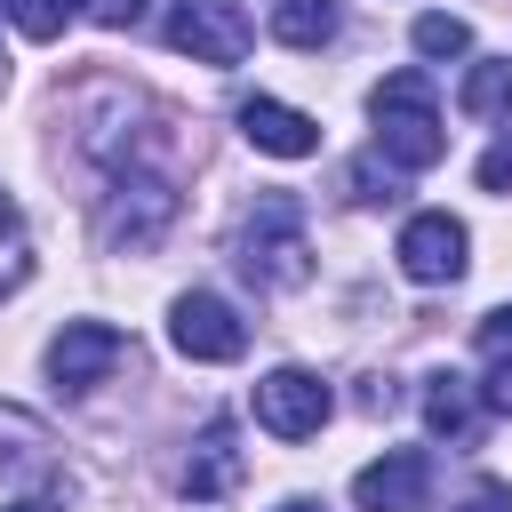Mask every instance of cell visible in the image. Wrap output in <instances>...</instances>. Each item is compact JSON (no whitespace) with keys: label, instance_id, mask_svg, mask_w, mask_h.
Returning a JSON list of instances; mask_svg holds the SVG:
<instances>
[{"label":"cell","instance_id":"277c9868","mask_svg":"<svg viewBox=\"0 0 512 512\" xmlns=\"http://www.w3.org/2000/svg\"><path fill=\"white\" fill-rule=\"evenodd\" d=\"M248 8L240 0H176L168 8V48L192 64H240L248 56Z\"/></svg>","mask_w":512,"mask_h":512},{"label":"cell","instance_id":"cb8c5ba5","mask_svg":"<svg viewBox=\"0 0 512 512\" xmlns=\"http://www.w3.org/2000/svg\"><path fill=\"white\" fill-rule=\"evenodd\" d=\"M8 512H64V504H56V496H16Z\"/></svg>","mask_w":512,"mask_h":512},{"label":"cell","instance_id":"d4e9b609","mask_svg":"<svg viewBox=\"0 0 512 512\" xmlns=\"http://www.w3.org/2000/svg\"><path fill=\"white\" fill-rule=\"evenodd\" d=\"M280 512H328V504H312V496H288V504H280Z\"/></svg>","mask_w":512,"mask_h":512},{"label":"cell","instance_id":"484cf974","mask_svg":"<svg viewBox=\"0 0 512 512\" xmlns=\"http://www.w3.org/2000/svg\"><path fill=\"white\" fill-rule=\"evenodd\" d=\"M0 80H8V64H0Z\"/></svg>","mask_w":512,"mask_h":512},{"label":"cell","instance_id":"ac0fdd59","mask_svg":"<svg viewBox=\"0 0 512 512\" xmlns=\"http://www.w3.org/2000/svg\"><path fill=\"white\" fill-rule=\"evenodd\" d=\"M0 8H8V24H16L24 40H56L64 16H72V0H0Z\"/></svg>","mask_w":512,"mask_h":512},{"label":"cell","instance_id":"603a6c76","mask_svg":"<svg viewBox=\"0 0 512 512\" xmlns=\"http://www.w3.org/2000/svg\"><path fill=\"white\" fill-rule=\"evenodd\" d=\"M480 352L496 360V352H512V304H496L488 320H480Z\"/></svg>","mask_w":512,"mask_h":512},{"label":"cell","instance_id":"5bb4252c","mask_svg":"<svg viewBox=\"0 0 512 512\" xmlns=\"http://www.w3.org/2000/svg\"><path fill=\"white\" fill-rule=\"evenodd\" d=\"M456 104H464L472 120H512V64H504V56L472 64V72H464V88H456Z\"/></svg>","mask_w":512,"mask_h":512},{"label":"cell","instance_id":"9a60e30c","mask_svg":"<svg viewBox=\"0 0 512 512\" xmlns=\"http://www.w3.org/2000/svg\"><path fill=\"white\" fill-rule=\"evenodd\" d=\"M40 464H48V432H40L32 416L0 408V480H24V472H40Z\"/></svg>","mask_w":512,"mask_h":512},{"label":"cell","instance_id":"e0dca14e","mask_svg":"<svg viewBox=\"0 0 512 512\" xmlns=\"http://www.w3.org/2000/svg\"><path fill=\"white\" fill-rule=\"evenodd\" d=\"M408 40H416V56L448 64V56H464V48H472V24H464V16H440V8H432V16H416V32H408Z\"/></svg>","mask_w":512,"mask_h":512},{"label":"cell","instance_id":"7c38bea8","mask_svg":"<svg viewBox=\"0 0 512 512\" xmlns=\"http://www.w3.org/2000/svg\"><path fill=\"white\" fill-rule=\"evenodd\" d=\"M336 24H344L336 0H272V40L280 48H328Z\"/></svg>","mask_w":512,"mask_h":512},{"label":"cell","instance_id":"4fadbf2b","mask_svg":"<svg viewBox=\"0 0 512 512\" xmlns=\"http://www.w3.org/2000/svg\"><path fill=\"white\" fill-rule=\"evenodd\" d=\"M424 424H432L440 440H472V384L440 368V376L424 384Z\"/></svg>","mask_w":512,"mask_h":512},{"label":"cell","instance_id":"8992f818","mask_svg":"<svg viewBox=\"0 0 512 512\" xmlns=\"http://www.w3.org/2000/svg\"><path fill=\"white\" fill-rule=\"evenodd\" d=\"M328 384L312 376V368H272L264 384H256V424L272 432V440H312L320 424H328Z\"/></svg>","mask_w":512,"mask_h":512},{"label":"cell","instance_id":"7402d4cb","mask_svg":"<svg viewBox=\"0 0 512 512\" xmlns=\"http://www.w3.org/2000/svg\"><path fill=\"white\" fill-rule=\"evenodd\" d=\"M480 192H512V144H488L480 152Z\"/></svg>","mask_w":512,"mask_h":512},{"label":"cell","instance_id":"d6986e66","mask_svg":"<svg viewBox=\"0 0 512 512\" xmlns=\"http://www.w3.org/2000/svg\"><path fill=\"white\" fill-rule=\"evenodd\" d=\"M88 24H104V32H128L136 16H144V0H72Z\"/></svg>","mask_w":512,"mask_h":512},{"label":"cell","instance_id":"44dd1931","mask_svg":"<svg viewBox=\"0 0 512 512\" xmlns=\"http://www.w3.org/2000/svg\"><path fill=\"white\" fill-rule=\"evenodd\" d=\"M480 400H488L496 416H512V352H496V360H488V384H480Z\"/></svg>","mask_w":512,"mask_h":512},{"label":"cell","instance_id":"52a82bcc","mask_svg":"<svg viewBox=\"0 0 512 512\" xmlns=\"http://www.w3.org/2000/svg\"><path fill=\"white\" fill-rule=\"evenodd\" d=\"M168 336H176V352H184V360H240V352H248V320H240L224 296H208V288L176 296Z\"/></svg>","mask_w":512,"mask_h":512},{"label":"cell","instance_id":"ffe728a7","mask_svg":"<svg viewBox=\"0 0 512 512\" xmlns=\"http://www.w3.org/2000/svg\"><path fill=\"white\" fill-rule=\"evenodd\" d=\"M456 512H512V488H504V480H472V488L456 496Z\"/></svg>","mask_w":512,"mask_h":512},{"label":"cell","instance_id":"9c48e42d","mask_svg":"<svg viewBox=\"0 0 512 512\" xmlns=\"http://www.w3.org/2000/svg\"><path fill=\"white\" fill-rule=\"evenodd\" d=\"M424 488H432L424 448H392V456H376V464L352 472V504L360 512H424Z\"/></svg>","mask_w":512,"mask_h":512},{"label":"cell","instance_id":"30bf717a","mask_svg":"<svg viewBox=\"0 0 512 512\" xmlns=\"http://www.w3.org/2000/svg\"><path fill=\"white\" fill-rule=\"evenodd\" d=\"M240 136L256 152H272V160H312L320 152V120L296 112V104H280V96H248L240 104Z\"/></svg>","mask_w":512,"mask_h":512},{"label":"cell","instance_id":"ba28073f","mask_svg":"<svg viewBox=\"0 0 512 512\" xmlns=\"http://www.w3.org/2000/svg\"><path fill=\"white\" fill-rule=\"evenodd\" d=\"M120 360H128V336L104 328V320H72V328L48 344V376H56L64 392H96Z\"/></svg>","mask_w":512,"mask_h":512},{"label":"cell","instance_id":"7a4b0ae2","mask_svg":"<svg viewBox=\"0 0 512 512\" xmlns=\"http://www.w3.org/2000/svg\"><path fill=\"white\" fill-rule=\"evenodd\" d=\"M232 264L256 280V288H304L312 280V248H304V208L288 192H264L256 216L240 224V248Z\"/></svg>","mask_w":512,"mask_h":512},{"label":"cell","instance_id":"8fae6325","mask_svg":"<svg viewBox=\"0 0 512 512\" xmlns=\"http://www.w3.org/2000/svg\"><path fill=\"white\" fill-rule=\"evenodd\" d=\"M240 472H248V456H240L232 424L216 416V424L192 440V464H184V496H192V504H216V496H232V488H240Z\"/></svg>","mask_w":512,"mask_h":512},{"label":"cell","instance_id":"3957f363","mask_svg":"<svg viewBox=\"0 0 512 512\" xmlns=\"http://www.w3.org/2000/svg\"><path fill=\"white\" fill-rule=\"evenodd\" d=\"M168 224H176V184H168V176H152V168H120V176H112V192H104V208H96L104 248L144 256V248H160V240H168Z\"/></svg>","mask_w":512,"mask_h":512},{"label":"cell","instance_id":"5b68a950","mask_svg":"<svg viewBox=\"0 0 512 512\" xmlns=\"http://www.w3.org/2000/svg\"><path fill=\"white\" fill-rule=\"evenodd\" d=\"M464 248H472V232H464L448 208H424V216L400 224V248H392V256H400V272H408L416 288H448V280H464V264H472Z\"/></svg>","mask_w":512,"mask_h":512},{"label":"cell","instance_id":"6da1fadb","mask_svg":"<svg viewBox=\"0 0 512 512\" xmlns=\"http://www.w3.org/2000/svg\"><path fill=\"white\" fill-rule=\"evenodd\" d=\"M368 112H376V152L392 168H440L448 128H440V104H432L424 72H384L376 96H368Z\"/></svg>","mask_w":512,"mask_h":512},{"label":"cell","instance_id":"2e32d148","mask_svg":"<svg viewBox=\"0 0 512 512\" xmlns=\"http://www.w3.org/2000/svg\"><path fill=\"white\" fill-rule=\"evenodd\" d=\"M32 280V240H24V216H16V200L0 192V296H16Z\"/></svg>","mask_w":512,"mask_h":512}]
</instances>
